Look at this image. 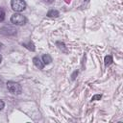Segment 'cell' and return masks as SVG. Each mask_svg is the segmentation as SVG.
Returning <instances> with one entry per match:
<instances>
[{"label": "cell", "mask_w": 123, "mask_h": 123, "mask_svg": "<svg viewBox=\"0 0 123 123\" xmlns=\"http://www.w3.org/2000/svg\"><path fill=\"white\" fill-rule=\"evenodd\" d=\"M2 47H3V44H2V43H0V50L2 49Z\"/></svg>", "instance_id": "cell-16"}, {"label": "cell", "mask_w": 123, "mask_h": 123, "mask_svg": "<svg viewBox=\"0 0 123 123\" xmlns=\"http://www.w3.org/2000/svg\"><path fill=\"white\" fill-rule=\"evenodd\" d=\"M7 88L12 94H14V95H18L22 92V87L20 84L12 82V81H10L7 83Z\"/></svg>", "instance_id": "cell-1"}, {"label": "cell", "mask_w": 123, "mask_h": 123, "mask_svg": "<svg viewBox=\"0 0 123 123\" xmlns=\"http://www.w3.org/2000/svg\"><path fill=\"white\" fill-rule=\"evenodd\" d=\"M44 2H46V3H53L54 2V0H43Z\"/></svg>", "instance_id": "cell-15"}, {"label": "cell", "mask_w": 123, "mask_h": 123, "mask_svg": "<svg viewBox=\"0 0 123 123\" xmlns=\"http://www.w3.org/2000/svg\"><path fill=\"white\" fill-rule=\"evenodd\" d=\"M57 45H59V48H64V44L62 42H57Z\"/></svg>", "instance_id": "cell-12"}, {"label": "cell", "mask_w": 123, "mask_h": 123, "mask_svg": "<svg viewBox=\"0 0 123 123\" xmlns=\"http://www.w3.org/2000/svg\"><path fill=\"white\" fill-rule=\"evenodd\" d=\"M101 97H102V95H101V94H95L94 96H92V98H91V100H92V101H96V100H100V99H101Z\"/></svg>", "instance_id": "cell-11"}, {"label": "cell", "mask_w": 123, "mask_h": 123, "mask_svg": "<svg viewBox=\"0 0 123 123\" xmlns=\"http://www.w3.org/2000/svg\"><path fill=\"white\" fill-rule=\"evenodd\" d=\"M1 62H2V57H1V55H0V63H1Z\"/></svg>", "instance_id": "cell-17"}, {"label": "cell", "mask_w": 123, "mask_h": 123, "mask_svg": "<svg viewBox=\"0 0 123 123\" xmlns=\"http://www.w3.org/2000/svg\"><path fill=\"white\" fill-rule=\"evenodd\" d=\"M33 62H34V64H35L38 69H42V68L44 67L43 62H41L38 57H35V58L33 59Z\"/></svg>", "instance_id": "cell-5"}, {"label": "cell", "mask_w": 123, "mask_h": 123, "mask_svg": "<svg viewBox=\"0 0 123 123\" xmlns=\"http://www.w3.org/2000/svg\"><path fill=\"white\" fill-rule=\"evenodd\" d=\"M22 45H23L25 48H27L28 50H30V51H35V44H34L33 41H31V40H28L27 42H23Z\"/></svg>", "instance_id": "cell-6"}, {"label": "cell", "mask_w": 123, "mask_h": 123, "mask_svg": "<svg viewBox=\"0 0 123 123\" xmlns=\"http://www.w3.org/2000/svg\"><path fill=\"white\" fill-rule=\"evenodd\" d=\"M26 21H27L26 17L19 12H15L11 16V22L14 25H24Z\"/></svg>", "instance_id": "cell-3"}, {"label": "cell", "mask_w": 123, "mask_h": 123, "mask_svg": "<svg viewBox=\"0 0 123 123\" xmlns=\"http://www.w3.org/2000/svg\"><path fill=\"white\" fill-rule=\"evenodd\" d=\"M76 75H78V71H75V72L72 74V76H71V77H72V80H74V79L76 78Z\"/></svg>", "instance_id": "cell-14"}, {"label": "cell", "mask_w": 123, "mask_h": 123, "mask_svg": "<svg viewBox=\"0 0 123 123\" xmlns=\"http://www.w3.org/2000/svg\"><path fill=\"white\" fill-rule=\"evenodd\" d=\"M11 7L13 11L19 12L26 9V2L24 0H12Z\"/></svg>", "instance_id": "cell-2"}, {"label": "cell", "mask_w": 123, "mask_h": 123, "mask_svg": "<svg viewBox=\"0 0 123 123\" xmlns=\"http://www.w3.org/2000/svg\"><path fill=\"white\" fill-rule=\"evenodd\" d=\"M59 15V12L57 10H50L47 12V16L48 17H57Z\"/></svg>", "instance_id": "cell-8"}, {"label": "cell", "mask_w": 123, "mask_h": 123, "mask_svg": "<svg viewBox=\"0 0 123 123\" xmlns=\"http://www.w3.org/2000/svg\"><path fill=\"white\" fill-rule=\"evenodd\" d=\"M42 62L44 64H49L51 62H52V58L49 54H45L42 56Z\"/></svg>", "instance_id": "cell-7"}, {"label": "cell", "mask_w": 123, "mask_h": 123, "mask_svg": "<svg viewBox=\"0 0 123 123\" xmlns=\"http://www.w3.org/2000/svg\"><path fill=\"white\" fill-rule=\"evenodd\" d=\"M0 33L5 36H13L16 34V29L10 25H6V26L0 28Z\"/></svg>", "instance_id": "cell-4"}, {"label": "cell", "mask_w": 123, "mask_h": 123, "mask_svg": "<svg viewBox=\"0 0 123 123\" xmlns=\"http://www.w3.org/2000/svg\"><path fill=\"white\" fill-rule=\"evenodd\" d=\"M4 107H5V103L2 100H0V110H2Z\"/></svg>", "instance_id": "cell-13"}, {"label": "cell", "mask_w": 123, "mask_h": 123, "mask_svg": "<svg viewBox=\"0 0 123 123\" xmlns=\"http://www.w3.org/2000/svg\"><path fill=\"white\" fill-rule=\"evenodd\" d=\"M104 62H105V65H110L112 62H113V60H112V57L111 56V55H108V56H106L105 57V60H104Z\"/></svg>", "instance_id": "cell-9"}, {"label": "cell", "mask_w": 123, "mask_h": 123, "mask_svg": "<svg viewBox=\"0 0 123 123\" xmlns=\"http://www.w3.org/2000/svg\"><path fill=\"white\" fill-rule=\"evenodd\" d=\"M4 19H5V12H4L3 9L0 8V22L3 21Z\"/></svg>", "instance_id": "cell-10"}]
</instances>
